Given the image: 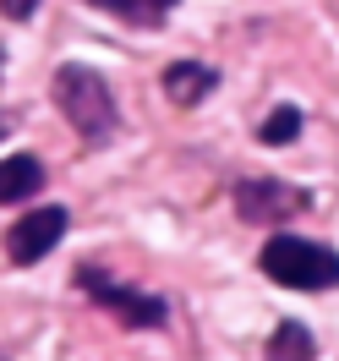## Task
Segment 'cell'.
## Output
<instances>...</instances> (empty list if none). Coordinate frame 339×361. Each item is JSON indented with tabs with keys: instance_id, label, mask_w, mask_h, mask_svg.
<instances>
[{
	"instance_id": "obj_1",
	"label": "cell",
	"mask_w": 339,
	"mask_h": 361,
	"mask_svg": "<svg viewBox=\"0 0 339 361\" xmlns=\"http://www.w3.org/2000/svg\"><path fill=\"white\" fill-rule=\"evenodd\" d=\"M55 104H61V115H66L71 126H77V137L82 142H110L115 137V126H121V110H115V93H110V82L99 77L93 66H61L55 71Z\"/></svg>"
},
{
	"instance_id": "obj_2",
	"label": "cell",
	"mask_w": 339,
	"mask_h": 361,
	"mask_svg": "<svg viewBox=\"0 0 339 361\" xmlns=\"http://www.w3.org/2000/svg\"><path fill=\"white\" fill-rule=\"evenodd\" d=\"M257 263L285 290H334L339 285V257L328 247L307 241V235H273Z\"/></svg>"
},
{
	"instance_id": "obj_3",
	"label": "cell",
	"mask_w": 339,
	"mask_h": 361,
	"mask_svg": "<svg viewBox=\"0 0 339 361\" xmlns=\"http://www.w3.org/2000/svg\"><path fill=\"white\" fill-rule=\"evenodd\" d=\"M77 285H82L104 312L121 317L126 329H164V317H170L159 295H142V290H132V285H121V279L104 274L99 263H82V269H77Z\"/></svg>"
},
{
	"instance_id": "obj_4",
	"label": "cell",
	"mask_w": 339,
	"mask_h": 361,
	"mask_svg": "<svg viewBox=\"0 0 339 361\" xmlns=\"http://www.w3.org/2000/svg\"><path fill=\"white\" fill-rule=\"evenodd\" d=\"M301 208H307V192H295V186H285L273 176H252L235 186V214L247 225H285Z\"/></svg>"
},
{
	"instance_id": "obj_5",
	"label": "cell",
	"mask_w": 339,
	"mask_h": 361,
	"mask_svg": "<svg viewBox=\"0 0 339 361\" xmlns=\"http://www.w3.org/2000/svg\"><path fill=\"white\" fill-rule=\"evenodd\" d=\"M66 208H39V214H27V219H17L11 225V241H6V252H11V263H39V257H49L55 252V241L66 235Z\"/></svg>"
},
{
	"instance_id": "obj_6",
	"label": "cell",
	"mask_w": 339,
	"mask_h": 361,
	"mask_svg": "<svg viewBox=\"0 0 339 361\" xmlns=\"http://www.w3.org/2000/svg\"><path fill=\"white\" fill-rule=\"evenodd\" d=\"M39 186H44V164H39L33 154H11V159H0V208L27 203Z\"/></svg>"
},
{
	"instance_id": "obj_7",
	"label": "cell",
	"mask_w": 339,
	"mask_h": 361,
	"mask_svg": "<svg viewBox=\"0 0 339 361\" xmlns=\"http://www.w3.org/2000/svg\"><path fill=\"white\" fill-rule=\"evenodd\" d=\"M214 82H219V71L197 66V61H175V66H164V93H170L175 104H197V99H208Z\"/></svg>"
},
{
	"instance_id": "obj_8",
	"label": "cell",
	"mask_w": 339,
	"mask_h": 361,
	"mask_svg": "<svg viewBox=\"0 0 339 361\" xmlns=\"http://www.w3.org/2000/svg\"><path fill=\"white\" fill-rule=\"evenodd\" d=\"M269 361H312V334L301 323H279L269 339Z\"/></svg>"
},
{
	"instance_id": "obj_9",
	"label": "cell",
	"mask_w": 339,
	"mask_h": 361,
	"mask_svg": "<svg viewBox=\"0 0 339 361\" xmlns=\"http://www.w3.org/2000/svg\"><path fill=\"white\" fill-rule=\"evenodd\" d=\"M263 142H269V148H285V142H295V137H301V110H295V104H279V110L269 115V121H263Z\"/></svg>"
},
{
	"instance_id": "obj_10",
	"label": "cell",
	"mask_w": 339,
	"mask_h": 361,
	"mask_svg": "<svg viewBox=\"0 0 339 361\" xmlns=\"http://www.w3.org/2000/svg\"><path fill=\"white\" fill-rule=\"evenodd\" d=\"M104 11H121V17H132V23H159L175 0H99Z\"/></svg>"
},
{
	"instance_id": "obj_11",
	"label": "cell",
	"mask_w": 339,
	"mask_h": 361,
	"mask_svg": "<svg viewBox=\"0 0 339 361\" xmlns=\"http://www.w3.org/2000/svg\"><path fill=\"white\" fill-rule=\"evenodd\" d=\"M33 6H39V0H0V17H11V23H27V17H33Z\"/></svg>"
}]
</instances>
